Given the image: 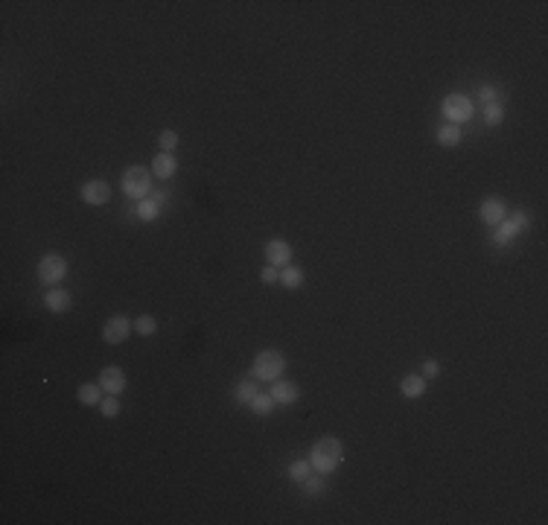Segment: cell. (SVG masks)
<instances>
[{
    "instance_id": "22",
    "label": "cell",
    "mask_w": 548,
    "mask_h": 525,
    "mask_svg": "<svg viewBox=\"0 0 548 525\" xmlns=\"http://www.w3.org/2000/svg\"><path fill=\"white\" fill-rule=\"evenodd\" d=\"M134 333L137 336H143V338H149L152 333H158V318H155V315H137V318H134Z\"/></svg>"
},
{
    "instance_id": "20",
    "label": "cell",
    "mask_w": 548,
    "mask_h": 525,
    "mask_svg": "<svg viewBox=\"0 0 548 525\" xmlns=\"http://www.w3.org/2000/svg\"><path fill=\"white\" fill-rule=\"evenodd\" d=\"M257 394H260L257 391V380H239L237 388H233V397H237V403H242V406H248Z\"/></svg>"
},
{
    "instance_id": "28",
    "label": "cell",
    "mask_w": 548,
    "mask_h": 525,
    "mask_svg": "<svg viewBox=\"0 0 548 525\" xmlns=\"http://www.w3.org/2000/svg\"><path fill=\"white\" fill-rule=\"evenodd\" d=\"M260 280H263V283H268V286H272V283H280V268L265 266L263 272H260Z\"/></svg>"
},
{
    "instance_id": "13",
    "label": "cell",
    "mask_w": 548,
    "mask_h": 525,
    "mask_svg": "<svg viewBox=\"0 0 548 525\" xmlns=\"http://www.w3.org/2000/svg\"><path fill=\"white\" fill-rule=\"evenodd\" d=\"M272 400H274V406H291V403H298V397H300V388L295 382H289V380H274L272 382Z\"/></svg>"
},
{
    "instance_id": "7",
    "label": "cell",
    "mask_w": 548,
    "mask_h": 525,
    "mask_svg": "<svg viewBox=\"0 0 548 525\" xmlns=\"http://www.w3.org/2000/svg\"><path fill=\"white\" fill-rule=\"evenodd\" d=\"M132 333H134V321L128 318V315H111V318L102 324V342L105 345H123V342H128Z\"/></svg>"
},
{
    "instance_id": "8",
    "label": "cell",
    "mask_w": 548,
    "mask_h": 525,
    "mask_svg": "<svg viewBox=\"0 0 548 525\" xmlns=\"http://www.w3.org/2000/svg\"><path fill=\"white\" fill-rule=\"evenodd\" d=\"M79 196H82V202H85L88 207H102V205L111 202V184L102 181V178H91V181L82 184Z\"/></svg>"
},
{
    "instance_id": "12",
    "label": "cell",
    "mask_w": 548,
    "mask_h": 525,
    "mask_svg": "<svg viewBox=\"0 0 548 525\" xmlns=\"http://www.w3.org/2000/svg\"><path fill=\"white\" fill-rule=\"evenodd\" d=\"M99 388H102L105 394L120 397V394L126 391V371L117 368V365L102 368V371H99Z\"/></svg>"
},
{
    "instance_id": "19",
    "label": "cell",
    "mask_w": 548,
    "mask_h": 525,
    "mask_svg": "<svg viewBox=\"0 0 548 525\" xmlns=\"http://www.w3.org/2000/svg\"><path fill=\"white\" fill-rule=\"evenodd\" d=\"M461 137H464V132H461V126H455V123H443L438 128V143L440 146H458Z\"/></svg>"
},
{
    "instance_id": "29",
    "label": "cell",
    "mask_w": 548,
    "mask_h": 525,
    "mask_svg": "<svg viewBox=\"0 0 548 525\" xmlns=\"http://www.w3.org/2000/svg\"><path fill=\"white\" fill-rule=\"evenodd\" d=\"M478 100H481V102L487 105V102H496V100H499V93H496L493 85H481V88H478Z\"/></svg>"
},
{
    "instance_id": "23",
    "label": "cell",
    "mask_w": 548,
    "mask_h": 525,
    "mask_svg": "<svg viewBox=\"0 0 548 525\" xmlns=\"http://www.w3.org/2000/svg\"><path fill=\"white\" fill-rule=\"evenodd\" d=\"M300 487H303V493H307V496H321L326 485H324V476L312 470V473H309V476L300 482Z\"/></svg>"
},
{
    "instance_id": "2",
    "label": "cell",
    "mask_w": 548,
    "mask_h": 525,
    "mask_svg": "<svg viewBox=\"0 0 548 525\" xmlns=\"http://www.w3.org/2000/svg\"><path fill=\"white\" fill-rule=\"evenodd\" d=\"M286 371V356L280 353V350L268 347V350H260V353L254 356L251 362V377L254 380H263V382H274L283 377Z\"/></svg>"
},
{
    "instance_id": "14",
    "label": "cell",
    "mask_w": 548,
    "mask_h": 525,
    "mask_svg": "<svg viewBox=\"0 0 548 525\" xmlns=\"http://www.w3.org/2000/svg\"><path fill=\"white\" fill-rule=\"evenodd\" d=\"M44 307L50 312H67L70 307H73V298H70L67 289L53 286V289H47V295H44Z\"/></svg>"
},
{
    "instance_id": "5",
    "label": "cell",
    "mask_w": 548,
    "mask_h": 525,
    "mask_svg": "<svg viewBox=\"0 0 548 525\" xmlns=\"http://www.w3.org/2000/svg\"><path fill=\"white\" fill-rule=\"evenodd\" d=\"M67 260L62 254H56V251H50V254H44L41 257V263H38V280L44 286H58L62 280L67 277Z\"/></svg>"
},
{
    "instance_id": "3",
    "label": "cell",
    "mask_w": 548,
    "mask_h": 525,
    "mask_svg": "<svg viewBox=\"0 0 548 525\" xmlns=\"http://www.w3.org/2000/svg\"><path fill=\"white\" fill-rule=\"evenodd\" d=\"M120 187H123V196L134 198V202H143V198L152 193V170L134 163V167H128V170L123 172Z\"/></svg>"
},
{
    "instance_id": "21",
    "label": "cell",
    "mask_w": 548,
    "mask_h": 525,
    "mask_svg": "<svg viewBox=\"0 0 548 525\" xmlns=\"http://www.w3.org/2000/svg\"><path fill=\"white\" fill-rule=\"evenodd\" d=\"M248 408L257 415V417H268L274 412V400H272V394H257L254 400L248 403Z\"/></svg>"
},
{
    "instance_id": "4",
    "label": "cell",
    "mask_w": 548,
    "mask_h": 525,
    "mask_svg": "<svg viewBox=\"0 0 548 525\" xmlns=\"http://www.w3.org/2000/svg\"><path fill=\"white\" fill-rule=\"evenodd\" d=\"M531 222H534V219H531L528 210H516V213H508V219L501 222V225H496L493 245H496V248H505V245H510L525 228H531Z\"/></svg>"
},
{
    "instance_id": "6",
    "label": "cell",
    "mask_w": 548,
    "mask_h": 525,
    "mask_svg": "<svg viewBox=\"0 0 548 525\" xmlns=\"http://www.w3.org/2000/svg\"><path fill=\"white\" fill-rule=\"evenodd\" d=\"M443 117H446L449 123H455V126H461V123H466L473 117V111H475V105H473V100L466 97V93H449L446 100H443Z\"/></svg>"
},
{
    "instance_id": "30",
    "label": "cell",
    "mask_w": 548,
    "mask_h": 525,
    "mask_svg": "<svg viewBox=\"0 0 548 525\" xmlns=\"http://www.w3.org/2000/svg\"><path fill=\"white\" fill-rule=\"evenodd\" d=\"M438 373H440V365H438L435 359L423 362V377H426V380H429V377H438Z\"/></svg>"
},
{
    "instance_id": "11",
    "label": "cell",
    "mask_w": 548,
    "mask_h": 525,
    "mask_svg": "<svg viewBox=\"0 0 548 525\" xmlns=\"http://www.w3.org/2000/svg\"><path fill=\"white\" fill-rule=\"evenodd\" d=\"M163 202H167V193L163 190H158V193H149L143 202H137V207H134V216L140 219V222H155L158 216H160V207H163Z\"/></svg>"
},
{
    "instance_id": "9",
    "label": "cell",
    "mask_w": 548,
    "mask_h": 525,
    "mask_svg": "<svg viewBox=\"0 0 548 525\" xmlns=\"http://www.w3.org/2000/svg\"><path fill=\"white\" fill-rule=\"evenodd\" d=\"M291 254H295V251H291V245L286 240L274 237V240L265 242V260H268V266L286 268V266H291Z\"/></svg>"
},
{
    "instance_id": "17",
    "label": "cell",
    "mask_w": 548,
    "mask_h": 525,
    "mask_svg": "<svg viewBox=\"0 0 548 525\" xmlns=\"http://www.w3.org/2000/svg\"><path fill=\"white\" fill-rule=\"evenodd\" d=\"M303 280H307V275H303V268L300 266H286V268H280V283H283V289H300L303 286Z\"/></svg>"
},
{
    "instance_id": "1",
    "label": "cell",
    "mask_w": 548,
    "mask_h": 525,
    "mask_svg": "<svg viewBox=\"0 0 548 525\" xmlns=\"http://www.w3.org/2000/svg\"><path fill=\"white\" fill-rule=\"evenodd\" d=\"M344 461V443L338 438H318L309 450V464L315 473L330 476L338 470V464Z\"/></svg>"
},
{
    "instance_id": "16",
    "label": "cell",
    "mask_w": 548,
    "mask_h": 525,
    "mask_svg": "<svg viewBox=\"0 0 548 525\" xmlns=\"http://www.w3.org/2000/svg\"><path fill=\"white\" fill-rule=\"evenodd\" d=\"M400 391H403V397H408V400H420V397L426 394V377L423 373H405V377L400 380Z\"/></svg>"
},
{
    "instance_id": "15",
    "label": "cell",
    "mask_w": 548,
    "mask_h": 525,
    "mask_svg": "<svg viewBox=\"0 0 548 525\" xmlns=\"http://www.w3.org/2000/svg\"><path fill=\"white\" fill-rule=\"evenodd\" d=\"M149 170H152V175H158V178L167 181V178H172V175H175V170H178V161H175L172 152H158V155L152 158V167Z\"/></svg>"
},
{
    "instance_id": "25",
    "label": "cell",
    "mask_w": 548,
    "mask_h": 525,
    "mask_svg": "<svg viewBox=\"0 0 548 525\" xmlns=\"http://www.w3.org/2000/svg\"><path fill=\"white\" fill-rule=\"evenodd\" d=\"M501 117H505V105H501L499 100L484 105V123H487V126H499Z\"/></svg>"
},
{
    "instance_id": "27",
    "label": "cell",
    "mask_w": 548,
    "mask_h": 525,
    "mask_svg": "<svg viewBox=\"0 0 548 525\" xmlns=\"http://www.w3.org/2000/svg\"><path fill=\"white\" fill-rule=\"evenodd\" d=\"M120 400H117V397L114 394H108V397H102V403H99V412H102V417H117V415H120Z\"/></svg>"
},
{
    "instance_id": "24",
    "label": "cell",
    "mask_w": 548,
    "mask_h": 525,
    "mask_svg": "<svg viewBox=\"0 0 548 525\" xmlns=\"http://www.w3.org/2000/svg\"><path fill=\"white\" fill-rule=\"evenodd\" d=\"M312 473V464L309 461H291L289 467H286V476H289V482H295V485H300L303 478H307Z\"/></svg>"
},
{
    "instance_id": "18",
    "label": "cell",
    "mask_w": 548,
    "mask_h": 525,
    "mask_svg": "<svg viewBox=\"0 0 548 525\" xmlns=\"http://www.w3.org/2000/svg\"><path fill=\"white\" fill-rule=\"evenodd\" d=\"M76 397H79L82 406H99V403H102V388H99V382H82L79 391H76Z\"/></svg>"
},
{
    "instance_id": "26",
    "label": "cell",
    "mask_w": 548,
    "mask_h": 525,
    "mask_svg": "<svg viewBox=\"0 0 548 525\" xmlns=\"http://www.w3.org/2000/svg\"><path fill=\"white\" fill-rule=\"evenodd\" d=\"M178 132H172V128H163V132L158 135V146H160V152H175L178 149Z\"/></svg>"
},
{
    "instance_id": "10",
    "label": "cell",
    "mask_w": 548,
    "mask_h": 525,
    "mask_svg": "<svg viewBox=\"0 0 548 525\" xmlns=\"http://www.w3.org/2000/svg\"><path fill=\"white\" fill-rule=\"evenodd\" d=\"M478 213H481V222H484V225L496 228V225H501V222L508 219V205L501 202V198L490 196V198H484V202H481V207H478Z\"/></svg>"
}]
</instances>
